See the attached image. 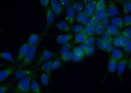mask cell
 I'll return each mask as SVG.
<instances>
[{
  "label": "cell",
  "mask_w": 131,
  "mask_h": 93,
  "mask_svg": "<svg viewBox=\"0 0 131 93\" xmlns=\"http://www.w3.org/2000/svg\"><path fill=\"white\" fill-rule=\"evenodd\" d=\"M13 84L9 83L7 84L0 86V93H6L11 89Z\"/></svg>",
  "instance_id": "26"
},
{
  "label": "cell",
  "mask_w": 131,
  "mask_h": 93,
  "mask_svg": "<svg viewBox=\"0 0 131 93\" xmlns=\"http://www.w3.org/2000/svg\"><path fill=\"white\" fill-rule=\"evenodd\" d=\"M73 36L71 34L61 35L57 37V41L58 44L65 45L72 39Z\"/></svg>",
  "instance_id": "13"
},
{
  "label": "cell",
  "mask_w": 131,
  "mask_h": 93,
  "mask_svg": "<svg viewBox=\"0 0 131 93\" xmlns=\"http://www.w3.org/2000/svg\"><path fill=\"white\" fill-rule=\"evenodd\" d=\"M103 40L107 42L112 43L113 41V38L107 33L106 31H104L102 33Z\"/></svg>",
  "instance_id": "32"
},
{
  "label": "cell",
  "mask_w": 131,
  "mask_h": 93,
  "mask_svg": "<svg viewBox=\"0 0 131 93\" xmlns=\"http://www.w3.org/2000/svg\"><path fill=\"white\" fill-rule=\"evenodd\" d=\"M95 27L90 24L86 26L85 28L81 31V33L83 34L88 37L92 36L95 32Z\"/></svg>",
  "instance_id": "15"
},
{
  "label": "cell",
  "mask_w": 131,
  "mask_h": 93,
  "mask_svg": "<svg viewBox=\"0 0 131 93\" xmlns=\"http://www.w3.org/2000/svg\"><path fill=\"white\" fill-rule=\"evenodd\" d=\"M125 51L127 53H130L131 51V43L130 39H129L128 44L124 48Z\"/></svg>",
  "instance_id": "51"
},
{
  "label": "cell",
  "mask_w": 131,
  "mask_h": 93,
  "mask_svg": "<svg viewBox=\"0 0 131 93\" xmlns=\"http://www.w3.org/2000/svg\"><path fill=\"white\" fill-rule=\"evenodd\" d=\"M111 23L112 25L120 29L122 28L123 26L122 20L119 17H116L112 19L111 20Z\"/></svg>",
  "instance_id": "20"
},
{
  "label": "cell",
  "mask_w": 131,
  "mask_h": 93,
  "mask_svg": "<svg viewBox=\"0 0 131 93\" xmlns=\"http://www.w3.org/2000/svg\"><path fill=\"white\" fill-rule=\"evenodd\" d=\"M106 12V10H104L102 11H99L97 10H95V11L94 12V15L100 21H101L104 15Z\"/></svg>",
  "instance_id": "34"
},
{
  "label": "cell",
  "mask_w": 131,
  "mask_h": 93,
  "mask_svg": "<svg viewBox=\"0 0 131 93\" xmlns=\"http://www.w3.org/2000/svg\"><path fill=\"white\" fill-rule=\"evenodd\" d=\"M103 40V39L102 38H98L97 41V45L99 48L102 50H103L104 49L103 47L102 44Z\"/></svg>",
  "instance_id": "53"
},
{
  "label": "cell",
  "mask_w": 131,
  "mask_h": 93,
  "mask_svg": "<svg viewBox=\"0 0 131 93\" xmlns=\"http://www.w3.org/2000/svg\"><path fill=\"white\" fill-rule=\"evenodd\" d=\"M84 2L85 3H90V2H92V1H90V0H86V1H84Z\"/></svg>",
  "instance_id": "56"
},
{
  "label": "cell",
  "mask_w": 131,
  "mask_h": 93,
  "mask_svg": "<svg viewBox=\"0 0 131 93\" xmlns=\"http://www.w3.org/2000/svg\"><path fill=\"white\" fill-rule=\"evenodd\" d=\"M1 65H0V69H1Z\"/></svg>",
  "instance_id": "58"
},
{
  "label": "cell",
  "mask_w": 131,
  "mask_h": 93,
  "mask_svg": "<svg viewBox=\"0 0 131 93\" xmlns=\"http://www.w3.org/2000/svg\"><path fill=\"white\" fill-rule=\"evenodd\" d=\"M119 10L113 2H110L107 9V15L109 17H113L119 14Z\"/></svg>",
  "instance_id": "5"
},
{
  "label": "cell",
  "mask_w": 131,
  "mask_h": 93,
  "mask_svg": "<svg viewBox=\"0 0 131 93\" xmlns=\"http://www.w3.org/2000/svg\"><path fill=\"white\" fill-rule=\"evenodd\" d=\"M95 41V38L94 37H90V38H88L87 39L84 43V44H86V45L91 46L94 43Z\"/></svg>",
  "instance_id": "46"
},
{
  "label": "cell",
  "mask_w": 131,
  "mask_h": 93,
  "mask_svg": "<svg viewBox=\"0 0 131 93\" xmlns=\"http://www.w3.org/2000/svg\"><path fill=\"white\" fill-rule=\"evenodd\" d=\"M84 12L85 13L87 17H92L94 15V11L89 8L86 6L85 7L84 9Z\"/></svg>",
  "instance_id": "42"
},
{
  "label": "cell",
  "mask_w": 131,
  "mask_h": 93,
  "mask_svg": "<svg viewBox=\"0 0 131 93\" xmlns=\"http://www.w3.org/2000/svg\"><path fill=\"white\" fill-rule=\"evenodd\" d=\"M32 74V72L30 70H19L15 73V77L16 80H18L26 77L31 76Z\"/></svg>",
  "instance_id": "9"
},
{
  "label": "cell",
  "mask_w": 131,
  "mask_h": 93,
  "mask_svg": "<svg viewBox=\"0 0 131 93\" xmlns=\"http://www.w3.org/2000/svg\"><path fill=\"white\" fill-rule=\"evenodd\" d=\"M100 24V21L94 15H93L91 19V24H90L95 27Z\"/></svg>",
  "instance_id": "38"
},
{
  "label": "cell",
  "mask_w": 131,
  "mask_h": 93,
  "mask_svg": "<svg viewBox=\"0 0 131 93\" xmlns=\"http://www.w3.org/2000/svg\"><path fill=\"white\" fill-rule=\"evenodd\" d=\"M108 15L106 12L104 15L101 20V23H100L101 24L103 28L104 29H106L107 27L108 22Z\"/></svg>",
  "instance_id": "28"
},
{
  "label": "cell",
  "mask_w": 131,
  "mask_h": 93,
  "mask_svg": "<svg viewBox=\"0 0 131 93\" xmlns=\"http://www.w3.org/2000/svg\"><path fill=\"white\" fill-rule=\"evenodd\" d=\"M30 89L32 92L37 93H42L39 84L35 79L31 81Z\"/></svg>",
  "instance_id": "18"
},
{
  "label": "cell",
  "mask_w": 131,
  "mask_h": 93,
  "mask_svg": "<svg viewBox=\"0 0 131 93\" xmlns=\"http://www.w3.org/2000/svg\"><path fill=\"white\" fill-rule=\"evenodd\" d=\"M39 36L38 35L33 34L31 35L28 39L27 43L31 46H35L38 44Z\"/></svg>",
  "instance_id": "16"
},
{
  "label": "cell",
  "mask_w": 131,
  "mask_h": 93,
  "mask_svg": "<svg viewBox=\"0 0 131 93\" xmlns=\"http://www.w3.org/2000/svg\"><path fill=\"white\" fill-rule=\"evenodd\" d=\"M31 93H35L34 92H31Z\"/></svg>",
  "instance_id": "57"
},
{
  "label": "cell",
  "mask_w": 131,
  "mask_h": 93,
  "mask_svg": "<svg viewBox=\"0 0 131 93\" xmlns=\"http://www.w3.org/2000/svg\"><path fill=\"white\" fill-rule=\"evenodd\" d=\"M47 27L49 28L53 22L54 19V14L50 6L48 7L46 11Z\"/></svg>",
  "instance_id": "8"
},
{
  "label": "cell",
  "mask_w": 131,
  "mask_h": 93,
  "mask_svg": "<svg viewBox=\"0 0 131 93\" xmlns=\"http://www.w3.org/2000/svg\"><path fill=\"white\" fill-rule=\"evenodd\" d=\"M102 44L104 50H105L108 53H111L113 49V46L111 43L107 42L103 40Z\"/></svg>",
  "instance_id": "27"
},
{
  "label": "cell",
  "mask_w": 131,
  "mask_h": 93,
  "mask_svg": "<svg viewBox=\"0 0 131 93\" xmlns=\"http://www.w3.org/2000/svg\"><path fill=\"white\" fill-rule=\"evenodd\" d=\"M92 45L90 46V45H86L84 43L81 44L80 45V47L83 49L85 51V52L87 51L90 50L92 47Z\"/></svg>",
  "instance_id": "48"
},
{
  "label": "cell",
  "mask_w": 131,
  "mask_h": 93,
  "mask_svg": "<svg viewBox=\"0 0 131 93\" xmlns=\"http://www.w3.org/2000/svg\"><path fill=\"white\" fill-rule=\"evenodd\" d=\"M88 38V37L87 36L80 32L76 35L74 43L75 44L84 43Z\"/></svg>",
  "instance_id": "17"
},
{
  "label": "cell",
  "mask_w": 131,
  "mask_h": 93,
  "mask_svg": "<svg viewBox=\"0 0 131 93\" xmlns=\"http://www.w3.org/2000/svg\"><path fill=\"white\" fill-rule=\"evenodd\" d=\"M91 19L89 17H86V18L84 19L82 23L84 25H90L91 24Z\"/></svg>",
  "instance_id": "50"
},
{
  "label": "cell",
  "mask_w": 131,
  "mask_h": 93,
  "mask_svg": "<svg viewBox=\"0 0 131 93\" xmlns=\"http://www.w3.org/2000/svg\"><path fill=\"white\" fill-rule=\"evenodd\" d=\"M0 58H2L13 63H14V59L12 56L9 52H0Z\"/></svg>",
  "instance_id": "23"
},
{
  "label": "cell",
  "mask_w": 131,
  "mask_h": 93,
  "mask_svg": "<svg viewBox=\"0 0 131 93\" xmlns=\"http://www.w3.org/2000/svg\"><path fill=\"white\" fill-rule=\"evenodd\" d=\"M96 4L97 2L96 1H93V2H92L88 3L86 6L89 9L94 11L96 9Z\"/></svg>",
  "instance_id": "44"
},
{
  "label": "cell",
  "mask_w": 131,
  "mask_h": 93,
  "mask_svg": "<svg viewBox=\"0 0 131 93\" xmlns=\"http://www.w3.org/2000/svg\"><path fill=\"white\" fill-rule=\"evenodd\" d=\"M128 58L126 57L120 60L117 64V70L118 74L121 75L123 73L128 63Z\"/></svg>",
  "instance_id": "4"
},
{
  "label": "cell",
  "mask_w": 131,
  "mask_h": 93,
  "mask_svg": "<svg viewBox=\"0 0 131 93\" xmlns=\"http://www.w3.org/2000/svg\"><path fill=\"white\" fill-rule=\"evenodd\" d=\"M51 9L54 13L57 15H59L61 12L62 8L58 1L52 0L51 2Z\"/></svg>",
  "instance_id": "10"
},
{
  "label": "cell",
  "mask_w": 131,
  "mask_h": 93,
  "mask_svg": "<svg viewBox=\"0 0 131 93\" xmlns=\"http://www.w3.org/2000/svg\"><path fill=\"white\" fill-rule=\"evenodd\" d=\"M73 7L74 10L77 12L80 13L83 10V5L81 2L77 1L74 4Z\"/></svg>",
  "instance_id": "29"
},
{
  "label": "cell",
  "mask_w": 131,
  "mask_h": 93,
  "mask_svg": "<svg viewBox=\"0 0 131 93\" xmlns=\"http://www.w3.org/2000/svg\"><path fill=\"white\" fill-rule=\"evenodd\" d=\"M40 2L43 6L47 7L49 5L50 1L49 0H40Z\"/></svg>",
  "instance_id": "54"
},
{
  "label": "cell",
  "mask_w": 131,
  "mask_h": 93,
  "mask_svg": "<svg viewBox=\"0 0 131 93\" xmlns=\"http://www.w3.org/2000/svg\"><path fill=\"white\" fill-rule=\"evenodd\" d=\"M52 62L53 61L52 60H47L43 63L41 67V70L47 74L50 77L51 76V65Z\"/></svg>",
  "instance_id": "11"
},
{
  "label": "cell",
  "mask_w": 131,
  "mask_h": 93,
  "mask_svg": "<svg viewBox=\"0 0 131 93\" xmlns=\"http://www.w3.org/2000/svg\"><path fill=\"white\" fill-rule=\"evenodd\" d=\"M60 2L62 5L65 6H67L70 4V1L68 0H60Z\"/></svg>",
  "instance_id": "55"
},
{
  "label": "cell",
  "mask_w": 131,
  "mask_h": 93,
  "mask_svg": "<svg viewBox=\"0 0 131 93\" xmlns=\"http://www.w3.org/2000/svg\"><path fill=\"white\" fill-rule=\"evenodd\" d=\"M73 54L83 58L85 55V51L80 47L74 48L73 50Z\"/></svg>",
  "instance_id": "25"
},
{
  "label": "cell",
  "mask_w": 131,
  "mask_h": 93,
  "mask_svg": "<svg viewBox=\"0 0 131 93\" xmlns=\"http://www.w3.org/2000/svg\"><path fill=\"white\" fill-rule=\"evenodd\" d=\"M75 13L73 6L70 5L68 8L67 12V19L69 21L70 24H73L74 21Z\"/></svg>",
  "instance_id": "12"
},
{
  "label": "cell",
  "mask_w": 131,
  "mask_h": 93,
  "mask_svg": "<svg viewBox=\"0 0 131 93\" xmlns=\"http://www.w3.org/2000/svg\"><path fill=\"white\" fill-rule=\"evenodd\" d=\"M15 68L13 67H8L4 70L0 71V82L5 80L14 72Z\"/></svg>",
  "instance_id": "7"
},
{
  "label": "cell",
  "mask_w": 131,
  "mask_h": 93,
  "mask_svg": "<svg viewBox=\"0 0 131 93\" xmlns=\"http://www.w3.org/2000/svg\"><path fill=\"white\" fill-rule=\"evenodd\" d=\"M72 55V53L69 52L66 54L62 55L60 59L64 61H68L71 60Z\"/></svg>",
  "instance_id": "39"
},
{
  "label": "cell",
  "mask_w": 131,
  "mask_h": 93,
  "mask_svg": "<svg viewBox=\"0 0 131 93\" xmlns=\"http://www.w3.org/2000/svg\"><path fill=\"white\" fill-rule=\"evenodd\" d=\"M61 62L58 60H56L52 62L51 65V70H54L59 68L61 65Z\"/></svg>",
  "instance_id": "36"
},
{
  "label": "cell",
  "mask_w": 131,
  "mask_h": 93,
  "mask_svg": "<svg viewBox=\"0 0 131 93\" xmlns=\"http://www.w3.org/2000/svg\"><path fill=\"white\" fill-rule=\"evenodd\" d=\"M113 43H114L115 46L117 47H121L122 44L121 40L119 37H116L113 40Z\"/></svg>",
  "instance_id": "47"
},
{
  "label": "cell",
  "mask_w": 131,
  "mask_h": 93,
  "mask_svg": "<svg viewBox=\"0 0 131 93\" xmlns=\"http://www.w3.org/2000/svg\"><path fill=\"white\" fill-rule=\"evenodd\" d=\"M106 29V32L110 36L116 35L118 33L117 28L112 24L108 25Z\"/></svg>",
  "instance_id": "19"
},
{
  "label": "cell",
  "mask_w": 131,
  "mask_h": 93,
  "mask_svg": "<svg viewBox=\"0 0 131 93\" xmlns=\"http://www.w3.org/2000/svg\"><path fill=\"white\" fill-rule=\"evenodd\" d=\"M104 28L102 25L100 24L95 27V32L96 34L99 35L102 33L103 31H104Z\"/></svg>",
  "instance_id": "43"
},
{
  "label": "cell",
  "mask_w": 131,
  "mask_h": 93,
  "mask_svg": "<svg viewBox=\"0 0 131 93\" xmlns=\"http://www.w3.org/2000/svg\"><path fill=\"white\" fill-rule=\"evenodd\" d=\"M84 29L83 26L81 25H78L74 26L72 31L75 33L81 32Z\"/></svg>",
  "instance_id": "45"
},
{
  "label": "cell",
  "mask_w": 131,
  "mask_h": 93,
  "mask_svg": "<svg viewBox=\"0 0 131 93\" xmlns=\"http://www.w3.org/2000/svg\"><path fill=\"white\" fill-rule=\"evenodd\" d=\"M123 23L127 26H130L131 24V17L130 16H125L124 17Z\"/></svg>",
  "instance_id": "40"
},
{
  "label": "cell",
  "mask_w": 131,
  "mask_h": 93,
  "mask_svg": "<svg viewBox=\"0 0 131 93\" xmlns=\"http://www.w3.org/2000/svg\"><path fill=\"white\" fill-rule=\"evenodd\" d=\"M37 45L38 44L30 47L29 52L23 59V62L18 67V69L20 70L26 68L32 62L37 50Z\"/></svg>",
  "instance_id": "2"
},
{
  "label": "cell",
  "mask_w": 131,
  "mask_h": 93,
  "mask_svg": "<svg viewBox=\"0 0 131 93\" xmlns=\"http://www.w3.org/2000/svg\"><path fill=\"white\" fill-rule=\"evenodd\" d=\"M53 56V54L51 51L47 50H44L39 60L37 61V65H39L43 61L49 60V59H51Z\"/></svg>",
  "instance_id": "6"
},
{
  "label": "cell",
  "mask_w": 131,
  "mask_h": 93,
  "mask_svg": "<svg viewBox=\"0 0 131 93\" xmlns=\"http://www.w3.org/2000/svg\"><path fill=\"white\" fill-rule=\"evenodd\" d=\"M86 17H87V16L85 13L83 12H80L78 14L76 17V20L79 22H82L84 19Z\"/></svg>",
  "instance_id": "37"
},
{
  "label": "cell",
  "mask_w": 131,
  "mask_h": 93,
  "mask_svg": "<svg viewBox=\"0 0 131 93\" xmlns=\"http://www.w3.org/2000/svg\"><path fill=\"white\" fill-rule=\"evenodd\" d=\"M31 47L28 43H26L22 45L20 49L18 55L16 59V62H19L23 60L29 52Z\"/></svg>",
  "instance_id": "3"
},
{
  "label": "cell",
  "mask_w": 131,
  "mask_h": 93,
  "mask_svg": "<svg viewBox=\"0 0 131 93\" xmlns=\"http://www.w3.org/2000/svg\"><path fill=\"white\" fill-rule=\"evenodd\" d=\"M94 51V46H92V47L89 50L85 52V55L87 56H90L93 54Z\"/></svg>",
  "instance_id": "52"
},
{
  "label": "cell",
  "mask_w": 131,
  "mask_h": 93,
  "mask_svg": "<svg viewBox=\"0 0 131 93\" xmlns=\"http://www.w3.org/2000/svg\"><path fill=\"white\" fill-rule=\"evenodd\" d=\"M57 28L61 31L69 32L70 31L69 26L68 25L67 23L65 21H61L57 24Z\"/></svg>",
  "instance_id": "22"
},
{
  "label": "cell",
  "mask_w": 131,
  "mask_h": 93,
  "mask_svg": "<svg viewBox=\"0 0 131 93\" xmlns=\"http://www.w3.org/2000/svg\"><path fill=\"white\" fill-rule=\"evenodd\" d=\"M121 35L125 36L127 39H130L131 38V28L126 29L123 31L121 34Z\"/></svg>",
  "instance_id": "41"
},
{
  "label": "cell",
  "mask_w": 131,
  "mask_h": 93,
  "mask_svg": "<svg viewBox=\"0 0 131 93\" xmlns=\"http://www.w3.org/2000/svg\"><path fill=\"white\" fill-rule=\"evenodd\" d=\"M32 76L26 77L21 79L13 89V93H26L30 91Z\"/></svg>",
  "instance_id": "1"
},
{
  "label": "cell",
  "mask_w": 131,
  "mask_h": 93,
  "mask_svg": "<svg viewBox=\"0 0 131 93\" xmlns=\"http://www.w3.org/2000/svg\"><path fill=\"white\" fill-rule=\"evenodd\" d=\"M119 37L121 40L122 46L124 48L125 46L128 44L129 39H127V37H125V36L122 35H120Z\"/></svg>",
  "instance_id": "35"
},
{
  "label": "cell",
  "mask_w": 131,
  "mask_h": 93,
  "mask_svg": "<svg viewBox=\"0 0 131 93\" xmlns=\"http://www.w3.org/2000/svg\"><path fill=\"white\" fill-rule=\"evenodd\" d=\"M105 2L104 0H100L97 2L96 9L98 11H101L105 10Z\"/></svg>",
  "instance_id": "30"
},
{
  "label": "cell",
  "mask_w": 131,
  "mask_h": 93,
  "mask_svg": "<svg viewBox=\"0 0 131 93\" xmlns=\"http://www.w3.org/2000/svg\"><path fill=\"white\" fill-rule=\"evenodd\" d=\"M131 3L130 2L126 1L124 4V12L125 14H128L131 12Z\"/></svg>",
  "instance_id": "33"
},
{
  "label": "cell",
  "mask_w": 131,
  "mask_h": 93,
  "mask_svg": "<svg viewBox=\"0 0 131 93\" xmlns=\"http://www.w3.org/2000/svg\"><path fill=\"white\" fill-rule=\"evenodd\" d=\"M117 61L110 57L108 64V69L111 73H114L117 70Z\"/></svg>",
  "instance_id": "21"
},
{
  "label": "cell",
  "mask_w": 131,
  "mask_h": 93,
  "mask_svg": "<svg viewBox=\"0 0 131 93\" xmlns=\"http://www.w3.org/2000/svg\"><path fill=\"white\" fill-rule=\"evenodd\" d=\"M49 77L48 75L46 73H43L41 77V81L43 85L47 86L49 81Z\"/></svg>",
  "instance_id": "31"
},
{
  "label": "cell",
  "mask_w": 131,
  "mask_h": 93,
  "mask_svg": "<svg viewBox=\"0 0 131 93\" xmlns=\"http://www.w3.org/2000/svg\"><path fill=\"white\" fill-rule=\"evenodd\" d=\"M83 58V57L78 56H76L75 55L72 53L71 59L73 61H75V62H79V61H81L82 60Z\"/></svg>",
  "instance_id": "49"
},
{
  "label": "cell",
  "mask_w": 131,
  "mask_h": 93,
  "mask_svg": "<svg viewBox=\"0 0 131 93\" xmlns=\"http://www.w3.org/2000/svg\"><path fill=\"white\" fill-rule=\"evenodd\" d=\"M111 57L116 61L121 60L124 56V54L122 51L117 48H113L111 51Z\"/></svg>",
  "instance_id": "14"
},
{
  "label": "cell",
  "mask_w": 131,
  "mask_h": 93,
  "mask_svg": "<svg viewBox=\"0 0 131 93\" xmlns=\"http://www.w3.org/2000/svg\"><path fill=\"white\" fill-rule=\"evenodd\" d=\"M72 47V44L70 42H68L66 44L61 48L60 51V54L61 55L67 54L69 52L70 49Z\"/></svg>",
  "instance_id": "24"
}]
</instances>
